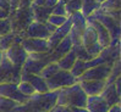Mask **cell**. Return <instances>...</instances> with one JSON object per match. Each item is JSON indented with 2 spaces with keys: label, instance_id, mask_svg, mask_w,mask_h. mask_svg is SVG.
<instances>
[{
  "label": "cell",
  "instance_id": "31",
  "mask_svg": "<svg viewBox=\"0 0 121 112\" xmlns=\"http://www.w3.org/2000/svg\"><path fill=\"white\" fill-rule=\"evenodd\" d=\"M66 20H67V16H60V15H53V13H50L47 21H49L50 23H53L55 27H59V26H61L64 22H65Z\"/></svg>",
  "mask_w": 121,
  "mask_h": 112
},
{
  "label": "cell",
  "instance_id": "8",
  "mask_svg": "<svg viewBox=\"0 0 121 112\" xmlns=\"http://www.w3.org/2000/svg\"><path fill=\"white\" fill-rule=\"evenodd\" d=\"M4 54H5L6 57L11 61V64L13 66H16V67H21V66H22L25 60L27 59V56H28V54L22 48V45L17 44V43H13L8 49V50L4 51Z\"/></svg>",
  "mask_w": 121,
  "mask_h": 112
},
{
  "label": "cell",
  "instance_id": "2",
  "mask_svg": "<svg viewBox=\"0 0 121 112\" xmlns=\"http://www.w3.org/2000/svg\"><path fill=\"white\" fill-rule=\"evenodd\" d=\"M92 18H94L97 21H99L106 29L109 31L110 37H111V41H110V46H114L116 44H120V21L115 20L114 17L109 16L108 13H105L100 10H97L91 15Z\"/></svg>",
  "mask_w": 121,
  "mask_h": 112
},
{
  "label": "cell",
  "instance_id": "47",
  "mask_svg": "<svg viewBox=\"0 0 121 112\" xmlns=\"http://www.w3.org/2000/svg\"><path fill=\"white\" fill-rule=\"evenodd\" d=\"M48 112H52V110H50V111H48Z\"/></svg>",
  "mask_w": 121,
  "mask_h": 112
},
{
  "label": "cell",
  "instance_id": "28",
  "mask_svg": "<svg viewBox=\"0 0 121 112\" xmlns=\"http://www.w3.org/2000/svg\"><path fill=\"white\" fill-rule=\"evenodd\" d=\"M72 49H73V51H75V54L77 56V59L83 60V61H88L91 59H93V57H91V55L87 52L86 48H84L83 45H81V44L80 45H73Z\"/></svg>",
  "mask_w": 121,
  "mask_h": 112
},
{
  "label": "cell",
  "instance_id": "15",
  "mask_svg": "<svg viewBox=\"0 0 121 112\" xmlns=\"http://www.w3.org/2000/svg\"><path fill=\"white\" fill-rule=\"evenodd\" d=\"M50 33L48 32L44 23L37 22V21H32L27 27L26 37L27 38H39V39H47Z\"/></svg>",
  "mask_w": 121,
  "mask_h": 112
},
{
  "label": "cell",
  "instance_id": "27",
  "mask_svg": "<svg viewBox=\"0 0 121 112\" xmlns=\"http://www.w3.org/2000/svg\"><path fill=\"white\" fill-rule=\"evenodd\" d=\"M86 66H84V61L83 60H80V59H77L76 61H75V64H73V66L71 67V69H70V72L72 73L76 78H78L84 71H86Z\"/></svg>",
  "mask_w": 121,
  "mask_h": 112
},
{
  "label": "cell",
  "instance_id": "11",
  "mask_svg": "<svg viewBox=\"0 0 121 112\" xmlns=\"http://www.w3.org/2000/svg\"><path fill=\"white\" fill-rule=\"evenodd\" d=\"M72 46L73 45H72V43H71L69 36L64 37L58 43V45H56L53 50L49 52V61H50V62H56L60 57H62L66 52H69L71 49H72Z\"/></svg>",
  "mask_w": 121,
  "mask_h": 112
},
{
  "label": "cell",
  "instance_id": "35",
  "mask_svg": "<svg viewBox=\"0 0 121 112\" xmlns=\"http://www.w3.org/2000/svg\"><path fill=\"white\" fill-rule=\"evenodd\" d=\"M0 9H4L6 11H10L11 12V8H10L9 0H0Z\"/></svg>",
  "mask_w": 121,
  "mask_h": 112
},
{
  "label": "cell",
  "instance_id": "21",
  "mask_svg": "<svg viewBox=\"0 0 121 112\" xmlns=\"http://www.w3.org/2000/svg\"><path fill=\"white\" fill-rule=\"evenodd\" d=\"M99 6H100V3H98L97 0H82V6L80 11L84 17H88L99 9Z\"/></svg>",
  "mask_w": 121,
  "mask_h": 112
},
{
  "label": "cell",
  "instance_id": "34",
  "mask_svg": "<svg viewBox=\"0 0 121 112\" xmlns=\"http://www.w3.org/2000/svg\"><path fill=\"white\" fill-rule=\"evenodd\" d=\"M9 3H10V8H11V12L12 11H15L20 8V3H21V0H9Z\"/></svg>",
  "mask_w": 121,
  "mask_h": 112
},
{
  "label": "cell",
  "instance_id": "14",
  "mask_svg": "<svg viewBox=\"0 0 121 112\" xmlns=\"http://www.w3.org/2000/svg\"><path fill=\"white\" fill-rule=\"evenodd\" d=\"M109 104L106 102L100 95H91L87 96L86 108L89 112H108Z\"/></svg>",
  "mask_w": 121,
  "mask_h": 112
},
{
  "label": "cell",
  "instance_id": "17",
  "mask_svg": "<svg viewBox=\"0 0 121 112\" xmlns=\"http://www.w3.org/2000/svg\"><path fill=\"white\" fill-rule=\"evenodd\" d=\"M30 12L32 15V21H37V22L44 23L48 20L49 15L52 13V8H47V6H37L31 4Z\"/></svg>",
  "mask_w": 121,
  "mask_h": 112
},
{
  "label": "cell",
  "instance_id": "45",
  "mask_svg": "<svg viewBox=\"0 0 121 112\" xmlns=\"http://www.w3.org/2000/svg\"><path fill=\"white\" fill-rule=\"evenodd\" d=\"M65 112H72V111L70 110V107H65Z\"/></svg>",
  "mask_w": 121,
  "mask_h": 112
},
{
  "label": "cell",
  "instance_id": "3",
  "mask_svg": "<svg viewBox=\"0 0 121 112\" xmlns=\"http://www.w3.org/2000/svg\"><path fill=\"white\" fill-rule=\"evenodd\" d=\"M45 80L49 90H59L61 88L72 85V84L78 82L76 77L70 71H66V69H59L54 76H52L50 78Z\"/></svg>",
  "mask_w": 121,
  "mask_h": 112
},
{
  "label": "cell",
  "instance_id": "16",
  "mask_svg": "<svg viewBox=\"0 0 121 112\" xmlns=\"http://www.w3.org/2000/svg\"><path fill=\"white\" fill-rule=\"evenodd\" d=\"M99 95H100L103 99L109 104V106L115 105V104H120V96L121 95L117 94L115 84H114V83H106L104 89H103V92Z\"/></svg>",
  "mask_w": 121,
  "mask_h": 112
},
{
  "label": "cell",
  "instance_id": "12",
  "mask_svg": "<svg viewBox=\"0 0 121 112\" xmlns=\"http://www.w3.org/2000/svg\"><path fill=\"white\" fill-rule=\"evenodd\" d=\"M21 80H26L34 88L35 93H45L49 90L47 85V80L42 78L39 74L33 73H21Z\"/></svg>",
  "mask_w": 121,
  "mask_h": 112
},
{
  "label": "cell",
  "instance_id": "22",
  "mask_svg": "<svg viewBox=\"0 0 121 112\" xmlns=\"http://www.w3.org/2000/svg\"><path fill=\"white\" fill-rule=\"evenodd\" d=\"M59 69H60V67L58 66L56 62H48V64L42 68V71L39 72V76L44 79H48V78H50L52 76H54Z\"/></svg>",
  "mask_w": 121,
  "mask_h": 112
},
{
  "label": "cell",
  "instance_id": "18",
  "mask_svg": "<svg viewBox=\"0 0 121 112\" xmlns=\"http://www.w3.org/2000/svg\"><path fill=\"white\" fill-rule=\"evenodd\" d=\"M97 41H98L97 32H95L94 28L87 22V26L84 28V31L82 33V37H81V45H83L84 48H88L92 44L97 43Z\"/></svg>",
  "mask_w": 121,
  "mask_h": 112
},
{
  "label": "cell",
  "instance_id": "10",
  "mask_svg": "<svg viewBox=\"0 0 121 112\" xmlns=\"http://www.w3.org/2000/svg\"><path fill=\"white\" fill-rule=\"evenodd\" d=\"M87 22L92 26L95 29L97 32V36H98V43L100 44L103 48H106L110 45V41H111V37H110V33L106 28L99 22V21L92 18L91 16L87 17Z\"/></svg>",
  "mask_w": 121,
  "mask_h": 112
},
{
  "label": "cell",
  "instance_id": "32",
  "mask_svg": "<svg viewBox=\"0 0 121 112\" xmlns=\"http://www.w3.org/2000/svg\"><path fill=\"white\" fill-rule=\"evenodd\" d=\"M103 46L100 45L97 41V43H94V44H92L91 46H88V48H86V50H87V52L91 55V57H95V56H98L99 54L102 52V50H103Z\"/></svg>",
  "mask_w": 121,
  "mask_h": 112
},
{
  "label": "cell",
  "instance_id": "7",
  "mask_svg": "<svg viewBox=\"0 0 121 112\" xmlns=\"http://www.w3.org/2000/svg\"><path fill=\"white\" fill-rule=\"evenodd\" d=\"M21 45L26 50L27 54L32 52H50L47 39L39 38H23Z\"/></svg>",
  "mask_w": 121,
  "mask_h": 112
},
{
  "label": "cell",
  "instance_id": "43",
  "mask_svg": "<svg viewBox=\"0 0 121 112\" xmlns=\"http://www.w3.org/2000/svg\"><path fill=\"white\" fill-rule=\"evenodd\" d=\"M3 56H4V51L0 50V64H1V60H3Z\"/></svg>",
  "mask_w": 121,
  "mask_h": 112
},
{
  "label": "cell",
  "instance_id": "23",
  "mask_svg": "<svg viewBox=\"0 0 121 112\" xmlns=\"http://www.w3.org/2000/svg\"><path fill=\"white\" fill-rule=\"evenodd\" d=\"M120 0H104L103 3H100V6H99V10L103 12H110L114 10H120Z\"/></svg>",
  "mask_w": 121,
  "mask_h": 112
},
{
  "label": "cell",
  "instance_id": "20",
  "mask_svg": "<svg viewBox=\"0 0 121 112\" xmlns=\"http://www.w3.org/2000/svg\"><path fill=\"white\" fill-rule=\"evenodd\" d=\"M76 60H77V56H76V54L73 51V49H71L69 52H66L62 57H60L58 61H56V64H58V66L60 67V69H66V71H70L71 67L73 66Z\"/></svg>",
  "mask_w": 121,
  "mask_h": 112
},
{
  "label": "cell",
  "instance_id": "42",
  "mask_svg": "<svg viewBox=\"0 0 121 112\" xmlns=\"http://www.w3.org/2000/svg\"><path fill=\"white\" fill-rule=\"evenodd\" d=\"M45 1H47V0H33L31 4L37 5V6H44L45 5Z\"/></svg>",
  "mask_w": 121,
  "mask_h": 112
},
{
  "label": "cell",
  "instance_id": "37",
  "mask_svg": "<svg viewBox=\"0 0 121 112\" xmlns=\"http://www.w3.org/2000/svg\"><path fill=\"white\" fill-rule=\"evenodd\" d=\"M65 107L66 106H62V105L56 104L55 106L52 108V112H65Z\"/></svg>",
  "mask_w": 121,
  "mask_h": 112
},
{
  "label": "cell",
  "instance_id": "24",
  "mask_svg": "<svg viewBox=\"0 0 121 112\" xmlns=\"http://www.w3.org/2000/svg\"><path fill=\"white\" fill-rule=\"evenodd\" d=\"M15 36L16 34L13 32H10L8 34H5V36L0 37V50L1 51L8 50V49L13 44V41H15Z\"/></svg>",
  "mask_w": 121,
  "mask_h": 112
},
{
  "label": "cell",
  "instance_id": "5",
  "mask_svg": "<svg viewBox=\"0 0 121 112\" xmlns=\"http://www.w3.org/2000/svg\"><path fill=\"white\" fill-rule=\"evenodd\" d=\"M111 71V65L109 64H102L94 67L87 68L80 77L77 78L78 82L87 80V79H99V80H106Z\"/></svg>",
  "mask_w": 121,
  "mask_h": 112
},
{
  "label": "cell",
  "instance_id": "19",
  "mask_svg": "<svg viewBox=\"0 0 121 112\" xmlns=\"http://www.w3.org/2000/svg\"><path fill=\"white\" fill-rule=\"evenodd\" d=\"M69 17L71 18V22H72L71 29H73L77 33L82 34L84 28H86V26H87V17H84L81 11H76V12L72 13V15H70Z\"/></svg>",
  "mask_w": 121,
  "mask_h": 112
},
{
  "label": "cell",
  "instance_id": "44",
  "mask_svg": "<svg viewBox=\"0 0 121 112\" xmlns=\"http://www.w3.org/2000/svg\"><path fill=\"white\" fill-rule=\"evenodd\" d=\"M70 1V0H59V3H61V4H64V5H65L66 3H69Z\"/></svg>",
  "mask_w": 121,
  "mask_h": 112
},
{
  "label": "cell",
  "instance_id": "39",
  "mask_svg": "<svg viewBox=\"0 0 121 112\" xmlns=\"http://www.w3.org/2000/svg\"><path fill=\"white\" fill-rule=\"evenodd\" d=\"M10 11H6L4 9H0V20H3V18H8L10 17Z\"/></svg>",
  "mask_w": 121,
  "mask_h": 112
},
{
  "label": "cell",
  "instance_id": "29",
  "mask_svg": "<svg viewBox=\"0 0 121 112\" xmlns=\"http://www.w3.org/2000/svg\"><path fill=\"white\" fill-rule=\"evenodd\" d=\"M17 88H18V90H20L21 93L25 94V95H27V96H31L32 94L35 93L34 88H33L28 82H26V80H20V82L17 83Z\"/></svg>",
  "mask_w": 121,
  "mask_h": 112
},
{
  "label": "cell",
  "instance_id": "26",
  "mask_svg": "<svg viewBox=\"0 0 121 112\" xmlns=\"http://www.w3.org/2000/svg\"><path fill=\"white\" fill-rule=\"evenodd\" d=\"M82 6V0H70L69 3L65 4V10H66V15L67 17L70 15H72L73 12L80 11Z\"/></svg>",
  "mask_w": 121,
  "mask_h": 112
},
{
  "label": "cell",
  "instance_id": "13",
  "mask_svg": "<svg viewBox=\"0 0 121 112\" xmlns=\"http://www.w3.org/2000/svg\"><path fill=\"white\" fill-rule=\"evenodd\" d=\"M80 83L81 88L83 92L87 94V96L91 95H99L105 87L106 82L105 80H99V79H87V80H81Z\"/></svg>",
  "mask_w": 121,
  "mask_h": 112
},
{
  "label": "cell",
  "instance_id": "40",
  "mask_svg": "<svg viewBox=\"0 0 121 112\" xmlns=\"http://www.w3.org/2000/svg\"><path fill=\"white\" fill-rule=\"evenodd\" d=\"M72 112H89L86 107H70Z\"/></svg>",
  "mask_w": 121,
  "mask_h": 112
},
{
  "label": "cell",
  "instance_id": "38",
  "mask_svg": "<svg viewBox=\"0 0 121 112\" xmlns=\"http://www.w3.org/2000/svg\"><path fill=\"white\" fill-rule=\"evenodd\" d=\"M108 112H121V106L120 104H115V105H111L109 107Z\"/></svg>",
  "mask_w": 121,
  "mask_h": 112
},
{
  "label": "cell",
  "instance_id": "25",
  "mask_svg": "<svg viewBox=\"0 0 121 112\" xmlns=\"http://www.w3.org/2000/svg\"><path fill=\"white\" fill-rule=\"evenodd\" d=\"M16 105H18L16 101L5 96H0V112H11V110Z\"/></svg>",
  "mask_w": 121,
  "mask_h": 112
},
{
  "label": "cell",
  "instance_id": "6",
  "mask_svg": "<svg viewBox=\"0 0 121 112\" xmlns=\"http://www.w3.org/2000/svg\"><path fill=\"white\" fill-rule=\"evenodd\" d=\"M0 96L9 97V99L16 101L17 104H23L30 97L20 92L17 88V83H11V82L0 83Z\"/></svg>",
  "mask_w": 121,
  "mask_h": 112
},
{
  "label": "cell",
  "instance_id": "41",
  "mask_svg": "<svg viewBox=\"0 0 121 112\" xmlns=\"http://www.w3.org/2000/svg\"><path fill=\"white\" fill-rule=\"evenodd\" d=\"M58 3H59V0H47L44 6H47V8H53V6Z\"/></svg>",
  "mask_w": 121,
  "mask_h": 112
},
{
  "label": "cell",
  "instance_id": "1",
  "mask_svg": "<svg viewBox=\"0 0 121 112\" xmlns=\"http://www.w3.org/2000/svg\"><path fill=\"white\" fill-rule=\"evenodd\" d=\"M87 94L83 92L80 83H75L72 85L61 88L58 90L56 104L66 107H86Z\"/></svg>",
  "mask_w": 121,
  "mask_h": 112
},
{
  "label": "cell",
  "instance_id": "33",
  "mask_svg": "<svg viewBox=\"0 0 121 112\" xmlns=\"http://www.w3.org/2000/svg\"><path fill=\"white\" fill-rule=\"evenodd\" d=\"M52 13L53 15H60V16H67L66 15V10H65V5L58 3L55 4L53 8H52Z\"/></svg>",
  "mask_w": 121,
  "mask_h": 112
},
{
  "label": "cell",
  "instance_id": "36",
  "mask_svg": "<svg viewBox=\"0 0 121 112\" xmlns=\"http://www.w3.org/2000/svg\"><path fill=\"white\" fill-rule=\"evenodd\" d=\"M44 26H45V28L48 29V32L50 33V34H52V33H54V32H55V29L58 28V27H55L53 23L49 22V21H45V22H44Z\"/></svg>",
  "mask_w": 121,
  "mask_h": 112
},
{
  "label": "cell",
  "instance_id": "30",
  "mask_svg": "<svg viewBox=\"0 0 121 112\" xmlns=\"http://www.w3.org/2000/svg\"><path fill=\"white\" fill-rule=\"evenodd\" d=\"M10 32H12V24H11L10 17L0 20V37L5 36V34H8Z\"/></svg>",
  "mask_w": 121,
  "mask_h": 112
},
{
  "label": "cell",
  "instance_id": "9",
  "mask_svg": "<svg viewBox=\"0 0 121 112\" xmlns=\"http://www.w3.org/2000/svg\"><path fill=\"white\" fill-rule=\"evenodd\" d=\"M48 62H50L48 59H34L31 56H27L25 60L23 65L21 66V73H33V74H39Z\"/></svg>",
  "mask_w": 121,
  "mask_h": 112
},
{
  "label": "cell",
  "instance_id": "46",
  "mask_svg": "<svg viewBox=\"0 0 121 112\" xmlns=\"http://www.w3.org/2000/svg\"><path fill=\"white\" fill-rule=\"evenodd\" d=\"M97 1H98V3H103V1H104V0H97Z\"/></svg>",
  "mask_w": 121,
  "mask_h": 112
},
{
  "label": "cell",
  "instance_id": "4",
  "mask_svg": "<svg viewBox=\"0 0 121 112\" xmlns=\"http://www.w3.org/2000/svg\"><path fill=\"white\" fill-rule=\"evenodd\" d=\"M20 80H21V67L13 66L11 61L4 54L1 64H0V83L4 82L18 83Z\"/></svg>",
  "mask_w": 121,
  "mask_h": 112
}]
</instances>
